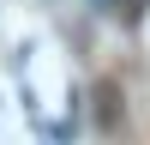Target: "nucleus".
Segmentation results:
<instances>
[{
	"mask_svg": "<svg viewBox=\"0 0 150 145\" xmlns=\"http://www.w3.org/2000/svg\"><path fill=\"white\" fill-rule=\"evenodd\" d=\"M120 121V109H114V85H102V127H114Z\"/></svg>",
	"mask_w": 150,
	"mask_h": 145,
	"instance_id": "nucleus-1",
	"label": "nucleus"
},
{
	"mask_svg": "<svg viewBox=\"0 0 150 145\" xmlns=\"http://www.w3.org/2000/svg\"><path fill=\"white\" fill-rule=\"evenodd\" d=\"M96 6H102V12H114V0H96Z\"/></svg>",
	"mask_w": 150,
	"mask_h": 145,
	"instance_id": "nucleus-2",
	"label": "nucleus"
}]
</instances>
